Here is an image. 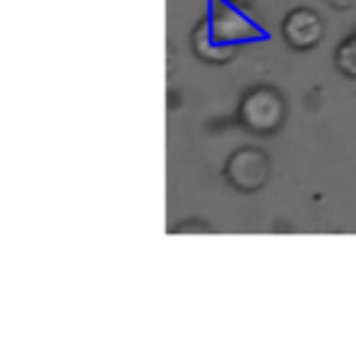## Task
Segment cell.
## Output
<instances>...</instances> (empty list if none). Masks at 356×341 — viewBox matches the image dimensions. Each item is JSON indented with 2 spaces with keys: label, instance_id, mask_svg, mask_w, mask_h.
Segmentation results:
<instances>
[{
  "label": "cell",
  "instance_id": "6",
  "mask_svg": "<svg viewBox=\"0 0 356 341\" xmlns=\"http://www.w3.org/2000/svg\"><path fill=\"white\" fill-rule=\"evenodd\" d=\"M334 66L344 78L356 81V32L344 37L334 49Z\"/></svg>",
  "mask_w": 356,
  "mask_h": 341
},
{
  "label": "cell",
  "instance_id": "7",
  "mask_svg": "<svg viewBox=\"0 0 356 341\" xmlns=\"http://www.w3.org/2000/svg\"><path fill=\"white\" fill-rule=\"evenodd\" d=\"M325 3L337 13H346V10H354L356 8V0H325Z\"/></svg>",
  "mask_w": 356,
  "mask_h": 341
},
{
  "label": "cell",
  "instance_id": "4",
  "mask_svg": "<svg viewBox=\"0 0 356 341\" xmlns=\"http://www.w3.org/2000/svg\"><path fill=\"white\" fill-rule=\"evenodd\" d=\"M283 42L293 51H312L325 37V22L312 8H293L281 22Z\"/></svg>",
  "mask_w": 356,
  "mask_h": 341
},
{
  "label": "cell",
  "instance_id": "5",
  "mask_svg": "<svg viewBox=\"0 0 356 341\" xmlns=\"http://www.w3.org/2000/svg\"><path fill=\"white\" fill-rule=\"evenodd\" d=\"M237 47L239 44H229V42H222L210 32L208 20H200L198 25L191 32V49H193V56L203 64L210 66H222L229 64V61L237 56Z\"/></svg>",
  "mask_w": 356,
  "mask_h": 341
},
{
  "label": "cell",
  "instance_id": "9",
  "mask_svg": "<svg viewBox=\"0 0 356 341\" xmlns=\"http://www.w3.org/2000/svg\"><path fill=\"white\" fill-rule=\"evenodd\" d=\"M234 3H237V0H234Z\"/></svg>",
  "mask_w": 356,
  "mask_h": 341
},
{
  "label": "cell",
  "instance_id": "1",
  "mask_svg": "<svg viewBox=\"0 0 356 341\" xmlns=\"http://www.w3.org/2000/svg\"><path fill=\"white\" fill-rule=\"evenodd\" d=\"M286 98L273 85H254L242 95L237 108V119L252 134H276L286 122Z\"/></svg>",
  "mask_w": 356,
  "mask_h": 341
},
{
  "label": "cell",
  "instance_id": "8",
  "mask_svg": "<svg viewBox=\"0 0 356 341\" xmlns=\"http://www.w3.org/2000/svg\"><path fill=\"white\" fill-rule=\"evenodd\" d=\"M191 229L193 227H186L184 224V227H178V232H191ZM195 229H198V232H208V227H198V224H195Z\"/></svg>",
  "mask_w": 356,
  "mask_h": 341
},
{
  "label": "cell",
  "instance_id": "2",
  "mask_svg": "<svg viewBox=\"0 0 356 341\" xmlns=\"http://www.w3.org/2000/svg\"><path fill=\"white\" fill-rule=\"evenodd\" d=\"M222 176L229 188L239 193H259L271 178V158L259 147H242L225 161Z\"/></svg>",
  "mask_w": 356,
  "mask_h": 341
},
{
  "label": "cell",
  "instance_id": "3",
  "mask_svg": "<svg viewBox=\"0 0 356 341\" xmlns=\"http://www.w3.org/2000/svg\"><path fill=\"white\" fill-rule=\"evenodd\" d=\"M218 40L229 42V44H247L261 37L259 25L242 10L237 8L234 0H208V15H205Z\"/></svg>",
  "mask_w": 356,
  "mask_h": 341
}]
</instances>
